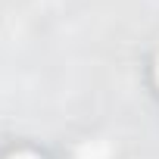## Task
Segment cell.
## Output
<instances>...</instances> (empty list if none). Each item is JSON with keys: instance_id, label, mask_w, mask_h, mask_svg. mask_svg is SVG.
<instances>
[{"instance_id": "6da1fadb", "label": "cell", "mask_w": 159, "mask_h": 159, "mask_svg": "<svg viewBox=\"0 0 159 159\" xmlns=\"http://www.w3.org/2000/svg\"><path fill=\"white\" fill-rule=\"evenodd\" d=\"M13 159H34V156H28V153H22V156H13Z\"/></svg>"}]
</instances>
